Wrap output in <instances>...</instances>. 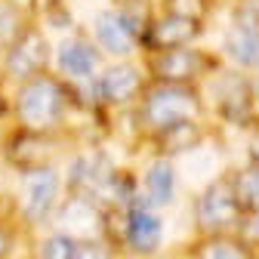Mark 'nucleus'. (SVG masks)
I'll return each instance as SVG.
<instances>
[{"label": "nucleus", "instance_id": "nucleus-13", "mask_svg": "<svg viewBox=\"0 0 259 259\" xmlns=\"http://www.w3.org/2000/svg\"><path fill=\"white\" fill-rule=\"evenodd\" d=\"M50 229L71 235L74 241H102L105 232V207L80 191H65L62 204L53 213Z\"/></svg>", "mask_w": 259, "mask_h": 259}, {"label": "nucleus", "instance_id": "nucleus-4", "mask_svg": "<svg viewBox=\"0 0 259 259\" xmlns=\"http://www.w3.org/2000/svg\"><path fill=\"white\" fill-rule=\"evenodd\" d=\"M7 194H10V216L25 232L50 229L53 213L65 198L62 164H44V167L10 173Z\"/></svg>", "mask_w": 259, "mask_h": 259}, {"label": "nucleus", "instance_id": "nucleus-14", "mask_svg": "<svg viewBox=\"0 0 259 259\" xmlns=\"http://www.w3.org/2000/svg\"><path fill=\"white\" fill-rule=\"evenodd\" d=\"M139 170V191H142V207L173 213L179 207V191L182 179L176 170V160L170 157H145Z\"/></svg>", "mask_w": 259, "mask_h": 259}, {"label": "nucleus", "instance_id": "nucleus-2", "mask_svg": "<svg viewBox=\"0 0 259 259\" xmlns=\"http://www.w3.org/2000/svg\"><path fill=\"white\" fill-rule=\"evenodd\" d=\"M204 111L213 126L241 130L247 133L250 126L259 123V87L253 74H244L232 65H219L201 80Z\"/></svg>", "mask_w": 259, "mask_h": 259}, {"label": "nucleus", "instance_id": "nucleus-12", "mask_svg": "<svg viewBox=\"0 0 259 259\" xmlns=\"http://www.w3.org/2000/svg\"><path fill=\"white\" fill-rule=\"evenodd\" d=\"M216 133V126L207 120V117H191V120H179V123H170L157 133L139 139L133 145V154H142V157H182L188 151H194L198 145H204L210 136Z\"/></svg>", "mask_w": 259, "mask_h": 259}, {"label": "nucleus", "instance_id": "nucleus-8", "mask_svg": "<svg viewBox=\"0 0 259 259\" xmlns=\"http://www.w3.org/2000/svg\"><path fill=\"white\" fill-rule=\"evenodd\" d=\"M50 65H53V34L34 19L13 47L0 53V83L10 90L19 80L50 71Z\"/></svg>", "mask_w": 259, "mask_h": 259}, {"label": "nucleus", "instance_id": "nucleus-17", "mask_svg": "<svg viewBox=\"0 0 259 259\" xmlns=\"http://www.w3.org/2000/svg\"><path fill=\"white\" fill-rule=\"evenodd\" d=\"M176 170H179L182 185L191 188V191H198L201 185H207L210 179H216V176H222L225 170H229V164H225V145L219 139V130L204 145H198L194 151L176 157Z\"/></svg>", "mask_w": 259, "mask_h": 259}, {"label": "nucleus", "instance_id": "nucleus-25", "mask_svg": "<svg viewBox=\"0 0 259 259\" xmlns=\"http://www.w3.org/2000/svg\"><path fill=\"white\" fill-rule=\"evenodd\" d=\"M225 10H229V19L259 25V0H229Z\"/></svg>", "mask_w": 259, "mask_h": 259}, {"label": "nucleus", "instance_id": "nucleus-19", "mask_svg": "<svg viewBox=\"0 0 259 259\" xmlns=\"http://www.w3.org/2000/svg\"><path fill=\"white\" fill-rule=\"evenodd\" d=\"M225 173H229V185L241 213L259 216V167L250 164V160H241V164H229Z\"/></svg>", "mask_w": 259, "mask_h": 259}, {"label": "nucleus", "instance_id": "nucleus-22", "mask_svg": "<svg viewBox=\"0 0 259 259\" xmlns=\"http://www.w3.org/2000/svg\"><path fill=\"white\" fill-rule=\"evenodd\" d=\"M28 235L31 232H25L10 213H0V259H28Z\"/></svg>", "mask_w": 259, "mask_h": 259}, {"label": "nucleus", "instance_id": "nucleus-20", "mask_svg": "<svg viewBox=\"0 0 259 259\" xmlns=\"http://www.w3.org/2000/svg\"><path fill=\"white\" fill-rule=\"evenodd\" d=\"M77 244L59 229H44L28 235V259H77Z\"/></svg>", "mask_w": 259, "mask_h": 259}, {"label": "nucleus", "instance_id": "nucleus-15", "mask_svg": "<svg viewBox=\"0 0 259 259\" xmlns=\"http://www.w3.org/2000/svg\"><path fill=\"white\" fill-rule=\"evenodd\" d=\"M207 28H210L207 22L157 10L148 31H145V37H142V53H148V50H173V47H198L207 37Z\"/></svg>", "mask_w": 259, "mask_h": 259}, {"label": "nucleus", "instance_id": "nucleus-3", "mask_svg": "<svg viewBox=\"0 0 259 259\" xmlns=\"http://www.w3.org/2000/svg\"><path fill=\"white\" fill-rule=\"evenodd\" d=\"M191 117H207L204 111V96L201 87H179V83H145L139 102L126 111L130 123V151L133 145L157 130H164L179 120Z\"/></svg>", "mask_w": 259, "mask_h": 259}, {"label": "nucleus", "instance_id": "nucleus-18", "mask_svg": "<svg viewBox=\"0 0 259 259\" xmlns=\"http://www.w3.org/2000/svg\"><path fill=\"white\" fill-rule=\"evenodd\" d=\"M173 259H256V250L253 241H247L241 232H216V235H191L182 244L179 256Z\"/></svg>", "mask_w": 259, "mask_h": 259}, {"label": "nucleus", "instance_id": "nucleus-28", "mask_svg": "<svg viewBox=\"0 0 259 259\" xmlns=\"http://www.w3.org/2000/svg\"><path fill=\"white\" fill-rule=\"evenodd\" d=\"M93 4H102L105 7V4H114V0H93Z\"/></svg>", "mask_w": 259, "mask_h": 259}, {"label": "nucleus", "instance_id": "nucleus-23", "mask_svg": "<svg viewBox=\"0 0 259 259\" xmlns=\"http://www.w3.org/2000/svg\"><path fill=\"white\" fill-rule=\"evenodd\" d=\"M111 7L126 19V25L133 28L139 34V40H142L151 19H154V13H157V0H114Z\"/></svg>", "mask_w": 259, "mask_h": 259}, {"label": "nucleus", "instance_id": "nucleus-26", "mask_svg": "<svg viewBox=\"0 0 259 259\" xmlns=\"http://www.w3.org/2000/svg\"><path fill=\"white\" fill-rule=\"evenodd\" d=\"M244 151H247V157H244V160H250V164H256V167H259V123L247 130V142H244Z\"/></svg>", "mask_w": 259, "mask_h": 259}, {"label": "nucleus", "instance_id": "nucleus-29", "mask_svg": "<svg viewBox=\"0 0 259 259\" xmlns=\"http://www.w3.org/2000/svg\"><path fill=\"white\" fill-rule=\"evenodd\" d=\"M253 250H256V256H259V241H253Z\"/></svg>", "mask_w": 259, "mask_h": 259}, {"label": "nucleus", "instance_id": "nucleus-16", "mask_svg": "<svg viewBox=\"0 0 259 259\" xmlns=\"http://www.w3.org/2000/svg\"><path fill=\"white\" fill-rule=\"evenodd\" d=\"M219 59L244 74H259V25L225 19L219 34Z\"/></svg>", "mask_w": 259, "mask_h": 259}, {"label": "nucleus", "instance_id": "nucleus-27", "mask_svg": "<svg viewBox=\"0 0 259 259\" xmlns=\"http://www.w3.org/2000/svg\"><path fill=\"white\" fill-rule=\"evenodd\" d=\"M4 133H7V123H0V145H4Z\"/></svg>", "mask_w": 259, "mask_h": 259}, {"label": "nucleus", "instance_id": "nucleus-10", "mask_svg": "<svg viewBox=\"0 0 259 259\" xmlns=\"http://www.w3.org/2000/svg\"><path fill=\"white\" fill-rule=\"evenodd\" d=\"M105 65V56L99 53V47L93 44V37L87 34V28L77 22L71 31L53 37V65L50 71L59 74L65 83H80L99 74V68Z\"/></svg>", "mask_w": 259, "mask_h": 259}, {"label": "nucleus", "instance_id": "nucleus-1", "mask_svg": "<svg viewBox=\"0 0 259 259\" xmlns=\"http://www.w3.org/2000/svg\"><path fill=\"white\" fill-rule=\"evenodd\" d=\"M71 111V87L53 71H40L7 90V126L65 133Z\"/></svg>", "mask_w": 259, "mask_h": 259}, {"label": "nucleus", "instance_id": "nucleus-21", "mask_svg": "<svg viewBox=\"0 0 259 259\" xmlns=\"http://www.w3.org/2000/svg\"><path fill=\"white\" fill-rule=\"evenodd\" d=\"M31 22H34V16L22 10L16 0H0V53L13 47Z\"/></svg>", "mask_w": 259, "mask_h": 259}, {"label": "nucleus", "instance_id": "nucleus-9", "mask_svg": "<svg viewBox=\"0 0 259 259\" xmlns=\"http://www.w3.org/2000/svg\"><path fill=\"white\" fill-rule=\"evenodd\" d=\"M167 213L151 207H130L123 216V232L117 241L120 259H164L170 244Z\"/></svg>", "mask_w": 259, "mask_h": 259}, {"label": "nucleus", "instance_id": "nucleus-11", "mask_svg": "<svg viewBox=\"0 0 259 259\" xmlns=\"http://www.w3.org/2000/svg\"><path fill=\"white\" fill-rule=\"evenodd\" d=\"M83 28H87V34L93 37V44L99 47V53L105 59H136V56H142L139 34L126 25V19L111 4L90 10Z\"/></svg>", "mask_w": 259, "mask_h": 259}, {"label": "nucleus", "instance_id": "nucleus-5", "mask_svg": "<svg viewBox=\"0 0 259 259\" xmlns=\"http://www.w3.org/2000/svg\"><path fill=\"white\" fill-rule=\"evenodd\" d=\"M244 213L232 194L229 173H222L191 191L188 204V238L191 235H216V232H238L244 225Z\"/></svg>", "mask_w": 259, "mask_h": 259}, {"label": "nucleus", "instance_id": "nucleus-7", "mask_svg": "<svg viewBox=\"0 0 259 259\" xmlns=\"http://www.w3.org/2000/svg\"><path fill=\"white\" fill-rule=\"evenodd\" d=\"M96 83V96L105 114H123L130 111L148 83L145 65L142 59H105V65L99 68V74L93 77Z\"/></svg>", "mask_w": 259, "mask_h": 259}, {"label": "nucleus", "instance_id": "nucleus-24", "mask_svg": "<svg viewBox=\"0 0 259 259\" xmlns=\"http://www.w3.org/2000/svg\"><path fill=\"white\" fill-rule=\"evenodd\" d=\"M157 10L164 13H173V16H185V19H198V22H207L216 16V0H157Z\"/></svg>", "mask_w": 259, "mask_h": 259}, {"label": "nucleus", "instance_id": "nucleus-6", "mask_svg": "<svg viewBox=\"0 0 259 259\" xmlns=\"http://www.w3.org/2000/svg\"><path fill=\"white\" fill-rule=\"evenodd\" d=\"M151 83H179L201 87V80L219 65V53L198 47H173V50H148L139 56Z\"/></svg>", "mask_w": 259, "mask_h": 259}]
</instances>
